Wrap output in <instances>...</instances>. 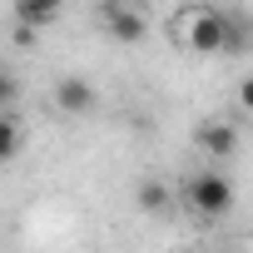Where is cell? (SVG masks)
Listing matches in <instances>:
<instances>
[{
  "instance_id": "obj_1",
  "label": "cell",
  "mask_w": 253,
  "mask_h": 253,
  "mask_svg": "<svg viewBox=\"0 0 253 253\" xmlns=\"http://www.w3.org/2000/svg\"><path fill=\"white\" fill-rule=\"evenodd\" d=\"M184 199H189V209L199 218H223L233 209V179L218 174V169H204V174H194L184 184Z\"/></svg>"
},
{
  "instance_id": "obj_2",
  "label": "cell",
  "mask_w": 253,
  "mask_h": 253,
  "mask_svg": "<svg viewBox=\"0 0 253 253\" xmlns=\"http://www.w3.org/2000/svg\"><path fill=\"white\" fill-rule=\"evenodd\" d=\"M99 25L119 45H139L149 35V15L134 5V0H104V5H99Z\"/></svg>"
},
{
  "instance_id": "obj_3",
  "label": "cell",
  "mask_w": 253,
  "mask_h": 253,
  "mask_svg": "<svg viewBox=\"0 0 253 253\" xmlns=\"http://www.w3.org/2000/svg\"><path fill=\"white\" fill-rule=\"evenodd\" d=\"M189 50L194 55H223V10H199L189 20Z\"/></svg>"
},
{
  "instance_id": "obj_4",
  "label": "cell",
  "mask_w": 253,
  "mask_h": 253,
  "mask_svg": "<svg viewBox=\"0 0 253 253\" xmlns=\"http://www.w3.org/2000/svg\"><path fill=\"white\" fill-rule=\"evenodd\" d=\"M55 104H60L65 114H94L99 94H94V84H89V80H80V75H65V80L55 84Z\"/></svg>"
},
{
  "instance_id": "obj_5",
  "label": "cell",
  "mask_w": 253,
  "mask_h": 253,
  "mask_svg": "<svg viewBox=\"0 0 253 253\" xmlns=\"http://www.w3.org/2000/svg\"><path fill=\"white\" fill-rule=\"evenodd\" d=\"M199 149L209 159H233L238 154V129L228 119H209V124H199Z\"/></svg>"
},
{
  "instance_id": "obj_6",
  "label": "cell",
  "mask_w": 253,
  "mask_h": 253,
  "mask_svg": "<svg viewBox=\"0 0 253 253\" xmlns=\"http://www.w3.org/2000/svg\"><path fill=\"white\" fill-rule=\"evenodd\" d=\"M65 10V0H15V25H25V30H45V25H55V15Z\"/></svg>"
},
{
  "instance_id": "obj_7",
  "label": "cell",
  "mask_w": 253,
  "mask_h": 253,
  "mask_svg": "<svg viewBox=\"0 0 253 253\" xmlns=\"http://www.w3.org/2000/svg\"><path fill=\"white\" fill-rule=\"evenodd\" d=\"M253 50V20L248 15H223V55L228 60H238V55H248Z\"/></svg>"
},
{
  "instance_id": "obj_8",
  "label": "cell",
  "mask_w": 253,
  "mask_h": 253,
  "mask_svg": "<svg viewBox=\"0 0 253 253\" xmlns=\"http://www.w3.org/2000/svg\"><path fill=\"white\" fill-rule=\"evenodd\" d=\"M169 199H174V194H169V184H164V179H144V184L134 189V204H139L144 213H164V209H169Z\"/></svg>"
},
{
  "instance_id": "obj_9",
  "label": "cell",
  "mask_w": 253,
  "mask_h": 253,
  "mask_svg": "<svg viewBox=\"0 0 253 253\" xmlns=\"http://www.w3.org/2000/svg\"><path fill=\"white\" fill-rule=\"evenodd\" d=\"M20 154V124L10 114H0V164H10Z\"/></svg>"
},
{
  "instance_id": "obj_10",
  "label": "cell",
  "mask_w": 253,
  "mask_h": 253,
  "mask_svg": "<svg viewBox=\"0 0 253 253\" xmlns=\"http://www.w3.org/2000/svg\"><path fill=\"white\" fill-rule=\"evenodd\" d=\"M15 99H20V84H15V75H10V70H0V114H5Z\"/></svg>"
},
{
  "instance_id": "obj_11",
  "label": "cell",
  "mask_w": 253,
  "mask_h": 253,
  "mask_svg": "<svg viewBox=\"0 0 253 253\" xmlns=\"http://www.w3.org/2000/svg\"><path fill=\"white\" fill-rule=\"evenodd\" d=\"M238 104L253 114V75H243V84H238Z\"/></svg>"
},
{
  "instance_id": "obj_12",
  "label": "cell",
  "mask_w": 253,
  "mask_h": 253,
  "mask_svg": "<svg viewBox=\"0 0 253 253\" xmlns=\"http://www.w3.org/2000/svg\"><path fill=\"white\" fill-rule=\"evenodd\" d=\"M179 253H199V248H179Z\"/></svg>"
}]
</instances>
